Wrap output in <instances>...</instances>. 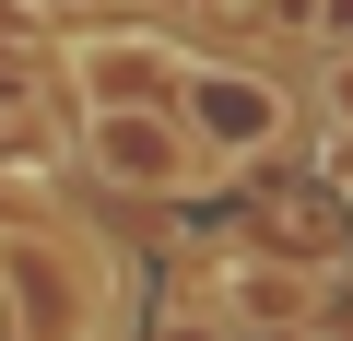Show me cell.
Listing matches in <instances>:
<instances>
[{"label": "cell", "mask_w": 353, "mask_h": 341, "mask_svg": "<svg viewBox=\"0 0 353 341\" xmlns=\"http://www.w3.org/2000/svg\"><path fill=\"white\" fill-rule=\"evenodd\" d=\"M294 12H306V24H341V36H353V0H294Z\"/></svg>", "instance_id": "cell-4"}, {"label": "cell", "mask_w": 353, "mask_h": 341, "mask_svg": "<svg viewBox=\"0 0 353 341\" xmlns=\"http://www.w3.org/2000/svg\"><path fill=\"white\" fill-rule=\"evenodd\" d=\"M83 153H94V177L153 189V200H189V189L224 177V165L189 141V118H165V106H94V118H83Z\"/></svg>", "instance_id": "cell-1"}, {"label": "cell", "mask_w": 353, "mask_h": 341, "mask_svg": "<svg viewBox=\"0 0 353 341\" xmlns=\"http://www.w3.org/2000/svg\"><path fill=\"white\" fill-rule=\"evenodd\" d=\"M165 341H224V329L212 318H165Z\"/></svg>", "instance_id": "cell-5"}, {"label": "cell", "mask_w": 353, "mask_h": 341, "mask_svg": "<svg viewBox=\"0 0 353 341\" xmlns=\"http://www.w3.org/2000/svg\"><path fill=\"white\" fill-rule=\"evenodd\" d=\"M224 294H236L248 318H306V306H318V282H306V271H259V259H248Z\"/></svg>", "instance_id": "cell-3"}, {"label": "cell", "mask_w": 353, "mask_h": 341, "mask_svg": "<svg viewBox=\"0 0 353 341\" xmlns=\"http://www.w3.org/2000/svg\"><path fill=\"white\" fill-rule=\"evenodd\" d=\"M330 106H341V118H353V59H341V71H330Z\"/></svg>", "instance_id": "cell-6"}, {"label": "cell", "mask_w": 353, "mask_h": 341, "mask_svg": "<svg viewBox=\"0 0 353 341\" xmlns=\"http://www.w3.org/2000/svg\"><path fill=\"white\" fill-rule=\"evenodd\" d=\"M189 94H201V130H189V141H201V153H212V165H224V153H248V141H271V130H283V106H271V94H259V83H236V71H201V83H189Z\"/></svg>", "instance_id": "cell-2"}]
</instances>
